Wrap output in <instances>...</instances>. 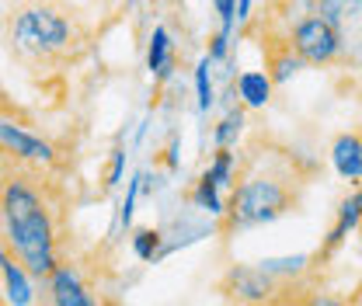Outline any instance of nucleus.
<instances>
[{"instance_id": "1", "label": "nucleus", "mask_w": 362, "mask_h": 306, "mask_svg": "<svg viewBox=\"0 0 362 306\" xmlns=\"http://www.w3.org/2000/svg\"><path fill=\"white\" fill-rule=\"evenodd\" d=\"M70 202L56 171L0 153V244L32 278L66 258Z\"/></svg>"}, {"instance_id": "2", "label": "nucleus", "mask_w": 362, "mask_h": 306, "mask_svg": "<svg viewBox=\"0 0 362 306\" xmlns=\"http://www.w3.org/2000/svg\"><path fill=\"white\" fill-rule=\"evenodd\" d=\"M310 181L314 164L307 157L282 143L255 139L233 164V184L230 199L223 202L220 230H251L296 213L303 206Z\"/></svg>"}, {"instance_id": "3", "label": "nucleus", "mask_w": 362, "mask_h": 306, "mask_svg": "<svg viewBox=\"0 0 362 306\" xmlns=\"http://www.w3.org/2000/svg\"><path fill=\"white\" fill-rule=\"evenodd\" d=\"M4 39L21 66L56 73L88 59L94 49V28L66 0H14Z\"/></svg>"}, {"instance_id": "4", "label": "nucleus", "mask_w": 362, "mask_h": 306, "mask_svg": "<svg viewBox=\"0 0 362 306\" xmlns=\"http://www.w3.org/2000/svg\"><path fill=\"white\" fill-rule=\"evenodd\" d=\"M314 275L303 278H289V275H275L265 264H230L216 289L223 293V300L237 306H289L296 300V293H303L307 286H314Z\"/></svg>"}, {"instance_id": "5", "label": "nucleus", "mask_w": 362, "mask_h": 306, "mask_svg": "<svg viewBox=\"0 0 362 306\" xmlns=\"http://www.w3.org/2000/svg\"><path fill=\"white\" fill-rule=\"evenodd\" d=\"M39 282L42 289L35 293L32 306H119L115 296L105 293V286L94 282V275L70 254Z\"/></svg>"}, {"instance_id": "6", "label": "nucleus", "mask_w": 362, "mask_h": 306, "mask_svg": "<svg viewBox=\"0 0 362 306\" xmlns=\"http://www.w3.org/2000/svg\"><path fill=\"white\" fill-rule=\"evenodd\" d=\"M286 42L303 66H341V49L334 28L320 14H303L286 28Z\"/></svg>"}, {"instance_id": "7", "label": "nucleus", "mask_w": 362, "mask_h": 306, "mask_svg": "<svg viewBox=\"0 0 362 306\" xmlns=\"http://www.w3.org/2000/svg\"><path fill=\"white\" fill-rule=\"evenodd\" d=\"M307 4L334 28L341 66L362 70V0H307Z\"/></svg>"}, {"instance_id": "8", "label": "nucleus", "mask_w": 362, "mask_h": 306, "mask_svg": "<svg viewBox=\"0 0 362 306\" xmlns=\"http://www.w3.org/2000/svg\"><path fill=\"white\" fill-rule=\"evenodd\" d=\"M0 153H7L14 160H25V164H35V167H45V171H56V175L63 167L59 150L45 136L25 129V126H18L4 115H0Z\"/></svg>"}, {"instance_id": "9", "label": "nucleus", "mask_w": 362, "mask_h": 306, "mask_svg": "<svg viewBox=\"0 0 362 306\" xmlns=\"http://www.w3.org/2000/svg\"><path fill=\"white\" fill-rule=\"evenodd\" d=\"M359 226H362V184L356 188V192H352V195H349V199H345V202H341V209H338V219H334V226L327 230L324 244H320L314 254H310L317 268L331 261V258H334V251H338V247L345 244V237H349L352 230H359Z\"/></svg>"}, {"instance_id": "10", "label": "nucleus", "mask_w": 362, "mask_h": 306, "mask_svg": "<svg viewBox=\"0 0 362 306\" xmlns=\"http://www.w3.org/2000/svg\"><path fill=\"white\" fill-rule=\"evenodd\" d=\"M331 164L334 171L352 181V184H362V132H341L334 136L331 143Z\"/></svg>"}, {"instance_id": "11", "label": "nucleus", "mask_w": 362, "mask_h": 306, "mask_svg": "<svg viewBox=\"0 0 362 306\" xmlns=\"http://www.w3.org/2000/svg\"><path fill=\"white\" fill-rule=\"evenodd\" d=\"M146 70L153 77V84H168L171 73H175V42H171V32L164 25H157L150 32V45H146Z\"/></svg>"}, {"instance_id": "12", "label": "nucleus", "mask_w": 362, "mask_h": 306, "mask_svg": "<svg viewBox=\"0 0 362 306\" xmlns=\"http://www.w3.org/2000/svg\"><path fill=\"white\" fill-rule=\"evenodd\" d=\"M0 278H4V300L11 306H32L35 303V286H32V275L14 261L7 251L0 254Z\"/></svg>"}, {"instance_id": "13", "label": "nucleus", "mask_w": 362, "mask_h": 306, "mask_svg": "<svg viewBox=\"0 0 362 306\" xmlns=\"http://www.w3.org/2000/svg\"><path fill=\"white\" fill-rule=\"evenodd\" d=\"M272 84L269 73L265 70H244L240 77H237V84H233V90L240 94V105L244 108H265L272 98Z\"/></svg>"}, {"instance_id": "14", "label": "nucleus", "mask_w": 362, "mask_h": 306, "mask_svg": "<svg viewBox=\"0 0 362 306\" xmlns=\"http://www.w3.org/2000/svg\"><path fill=\"white\" fill-rule=\"evenodd\" d=\"M188 199H192L206 216H216V219L223 216V195H220V184L206 175V171L199 175V181H195V188H192V195H188Z\"/></svg>"}, {"instance_id": "15", "label": "nucleus", "mask_w": 362, "mask_h": 306, "mask_svg": "<svg viewBox=\"0 0 362 306\" xmlns=\"http://www.w3.org/2000/svg\"><path fill=\"white\" fill-rule=\"evenodd\" d=\"M129 244H133V254L139 258V261H160L164 230H160V226H139Z\"/></svg>"}, {"instance_id": "16", "label": "nucleus", "mask_w": 362, "mask_h": 306, "mask_svg": "<svg viewBox=\"0 0 362 306\" xmlns=\"http://www.w3.org/2000/svg\"><path fill=\"white\" fill-rule=\"evenodd\" d=\"M244 119H247V108H244V105L230 108L223 119H220V126L213 129V143H216V150H230V146L237 143V136L244 132Z\"/></svg>"}, {"instance_id": "17", "label": "nucleus", "mask_w": 362, "mask_h": 306, "mask_svg": "<svg viewBox=\"0 0 362 306\" xmlns=\"http://www.w3.org/2000/svg\"><path fill=\"white\" fill-rule=\"evenodd\" d=\"M195 98H199V112L209 115V108L216 105V90H213V63L206 56L195 63Z\"/></svg>"}, {"instance_id": "18", "label": "nucleus", "mask_w": 362, "mask_h": 306, "mask_svg": "<svg viewBox=\"0 0 362 306\" xmlns=\"http://www.w3.org/2000/svg\"><path fill=\"white\" fill-rule=\"evenodd\" d=\"M289 306H349V296L341 293H331V289H320V286H307L303 293H296V300Z\"/></svg>"}, {"instance_id": "19", "label": "nucleus", "mask_w": 362, "mask_h": 306, "mask_svg": "<svg viewBox=\"0 0 362 306\" xmlns=\"http://www.w3.org/2000/svg\"><path fill=\"white\" fill-rule=\"evenodd\" d=\"M233 164H237V153H233V150H216V157H213V164L206 167V175L213 177L220 188H230V184H233Z\"/></svg>"}, {"instance_id": "20", "label": "nucleus", "mask_w": 362, "mask_h": 306, "mask_svg": "<svg viewBox=\"0 0 362 306\" xmlns=\"http://www.w3.org/2000/svg\"><path fill=\"white\" fill-rule=\"evenodd\" d=\"M126 150L122 146H115L112 153H108V164H105V175H101V192H112L119 181H122V175H126Z\"/></svg>"}, {"instance_id": "21", "label": "nucleus", "mask_w": 362, "mask_h": 306, "mask_svg": "<svg viewBox=\"0 0 362 306\" xmlns=\"http://www.w3.org/2000/svg\"><path fill=\"white\" fill-rule=\"evenodd\" d=\"M213 7H216V14H220V35H233V25H237V18H233V11H237V0H213Z\"/></svg>"}, {"instance_id": "22", "label": "nucleus", "mask_w": 362, "mask_h": 306, "mask_svg": "<svg viewBox=\"0 0 362 306\" xmlns=\"http://www.w3.org/2000/svg\"><path fill=\"white\" fill-rule=\"evenodd\" d=\"M233 18H237V25H247V18H251V0H237Z\"/></svg>"}, {"instance_id": "23", "label": "nucleus", "mask_w": 362, "mask_h": 306, "mask_svg": "<svg viewBox=\"0 0 362 306\" xmlns=\"http://www.w3.org/2000/svg\"><path fill=\"white\" fill-rule=\"evenodd\" d=\"M349 306H362V282H359V286H356V293L349 296Z\"/></svg>"}, {"instance_id": "24", "label": "nucleus", "mask_w": 362, "mask_h": 306, "mask_svg": "<svg viewBox=\"0 0 362 306\" xmlns=\"http://www.w3.org/2000/svg\"><path fill=\"white\" fill-rule=\"evenodd\" d=\"M0 306H11V303H7V300H4V296H0Z\"/></svg>"}, {"instance_id": "25", "label": "nucleus", "mask_w": 362, "mask_h": 306, "mask_svg": "<svg viewBox=\"0 0 362 306\" xmlns=\"http://www.w3.org/2000/svg\"><path fill=\"white\" fill-rule=\"evenodd\" d=\"M0 254H4V244H0Z\"/></svg>"}]
</instances>
